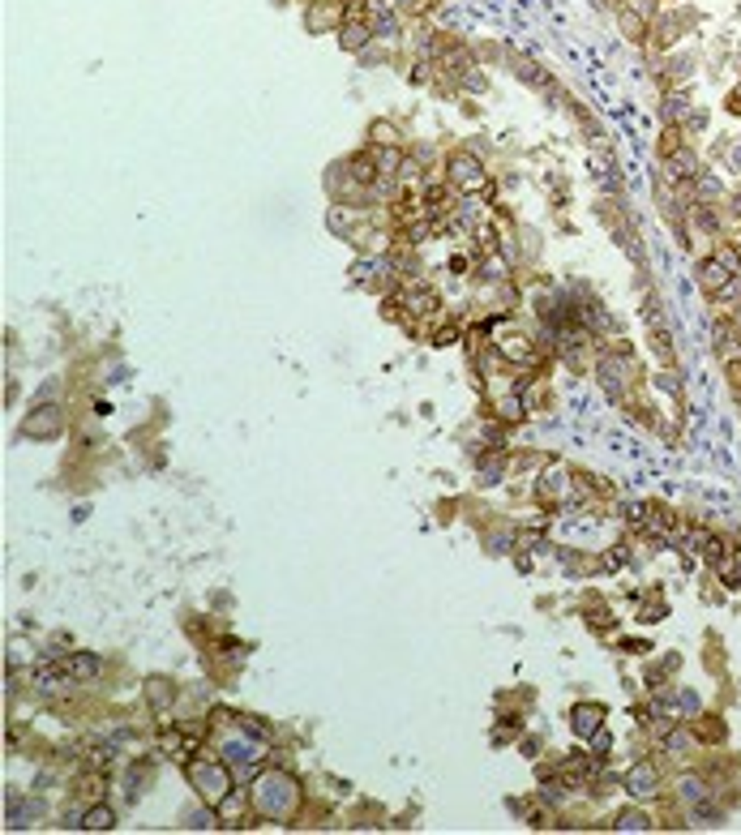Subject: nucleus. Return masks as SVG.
<instances>
[{
  "label": "nucleus",
  "mask_w": 741,
  "mask_h": 835,
  "mask_svg": "<svg viewBox=\"0 0 741 835\" xmlns=\"http://www.w3.org/2000/svg\"><path fill=\"white\" fill-rule=\"evenodd\" d=\"M450 180L463 185V189H475V185H485V172H480V163H475L471 154H454L450 159Z\"/></svg>",
  "instance_id": "f257e3e1"
},
{
  "label": "nucleus",
  "mask_w": 741,
  "mask_h": 835,
  "mask_svg": "<svg viewBox=\"0 0 741 835\" xmlns=\"http://www.w3.org/2000/svg\"><path fill=\"white\" fill-rule=\"evenodd\" d=\"M652 784H656V775H652V767H639V771H634V775H630V793H639V797H647V793H656Z\"/></svg>",
  "instance_id": "f03ea898"
},
{
  "label": "nucleus",
  "mask_w": 741,
  "mask_h": 835,
  "mask_svg": "<svg viewBox=\"0 0 741 835\" xmlns=\"http://www.w3.org/2000/svg\"><path fill=\"white\" fill-rule=\"evenodd\" d=\"M592 724H596V707H578L574 711V729L578 733H592Z\"/></svg>",
  "instance_id": "7ed1b4c3"
},
{
  "label": "nucleus",
  "mask_w": 741,
  "mask_h": 835,
  "mask_svg": "<svg viewBox=\"0 0 741 835\" xmlns=\"http://www.w3.org/2000/svg\"><path fill=\"white\" fill-rule=\"evenodd\" d=\"M86 827L108 831V827H112V810H90V814H86Z\"/></svg>",
  "instance_id": "20e7f679"
},
{
  "label": "nucleus",
  "mask_w": 741,
  "mask_h": 835,
  "mask_svg": "<svg viewBox=\"0 0 741 835\" xmlns=\"http://www.w3.org/2000/svg\"><path fill=\"white\" fill-rule=\"evenodd\" d=\"M73 673H77V677L99 673V660H94V655H77V660H73Z\"/></svg>",
  "instance_id": "39448f33"
},
{
  "label": "nucleus",
  "mask_w": 741,
  "mask_h": 835,
  "mask_svg": "<svg viewBox=\"0 0 741 835\" xmlns=\"http://www.w3.org/2000/svg\"><path fill=\"white\" fill-rule=\"evenodd\" d=\"M364 39H368V26H347L343 30V47H360Z\"/></svg>",
  "instance_id": "423d86ee"
},
{
  "label": "nucleus",
  "mask_w": 741,
  "mask_h": 835,
  "mask_svg": "<svg viewBox=\"0 0 741 835\" xmlns=\"http://www.w3.org/2000/svg\"><path fill=\"white\" fill-rule=\"evenodd\" d=\"M617 827H621V831H643V827H647V818H643L639 810H630V814H621V822H617Z\"/></svg>",
  "instance_id": "0eeeda50"
},
{
  "label": "nucleus",
  "mask_w": 741,
  "mask_h": 835,
  "mask_svg": "<svg viewBox=\"0 0 741 835\" xmlns=\"http://www.w3.org/2000/svg\"><path fill=\"white\" fill-rule=\"evenodd\" d=\"M373 133H378V142H394L390 137V125H373Z\"/></svg>",
  "instance_id": "6e6552de"
}]
</instances>
